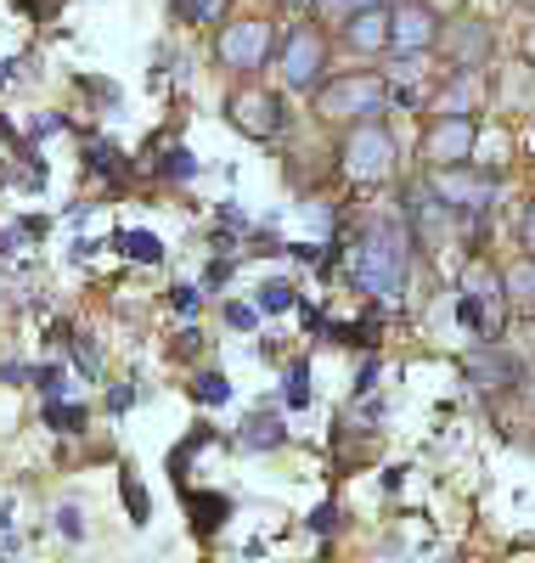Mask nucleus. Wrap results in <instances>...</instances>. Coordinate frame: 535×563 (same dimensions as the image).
<instances>
[{"mask_svg": "<svg viewBox=\"0 0 535 563\" xmlns=\"http://www.w3.org/2000/svg\"><path fill=\"white\" fill-rule=\"evenodd\" d=\"M406 271H412V231L401 220H367V231L350 249L356 288L378 305H395L406 294Z\"/></svg>", "mask_w": 535, "mask_h": 563, "instance_id": "obj_1", "label": "nucleus"}, {"mask_svg": "<svg viewBox=\"0 0 535 563\" xmlns=\"http://www.w3.org/2000/svg\"><path fill=\"white\" fill-rule=\"evenodd\" d=\"M310 97H316L321 124H361V119H383L389 85L378 74H327Z\"/></svg>", "mask_w": 535, "mask_h": 563, "instance_id": "obj_2", "label": "nucleus"}, {"mask_svg": "<svg viewBox=\"0 0 535 563\" xmlns=\"http://www.w3.org/2000/svg\"><path fill=\"white\" fill-rule=\"evenodd\" d=\"M338 164H345V175L356 186H383V180H395V135H389L383 119H361L350 124L345 135V147H338Z\"/></svg>", "mask_w": 535, "mask_h": 563, "instance_id": "obj_3", "label": "nucleus"}, {"mask_svg": "<svg viewBox=\"0 0 535 563\" xmlns=\"http://www.w3.org/2000/svg\"><path fill=\"white\" fill-rule=\"evenodd\" d=\"M428 186H434V198H440L457 220L473 214L484 220L496 203V169H468V164H440V169H428Z\"/></svg>", "mask_w": 535, "mask_h": 563, "instance_id": "obj_4", "label": "nucleus"}, {"mask_svg": "<svg viewBox=\"0 0 535 563\" xmlns=\"http://www.w3.org/2000/svg\"><path fill=\"white\" fill-rule=\"evenodd\" d=\"M271 52H276V29L265 18H237V23H220V34H215V63L242 79L260 74L271 63Z\"/></svg>", "mask_w": 535, "mask_h": 563, "instance_id": "obj_5", "label": "nucleus"}, {"mask_svg": "<svg viewBox=\"0 0 535 563\" xmlns=\"http://www.w3.org/2000/svg\"><path fill=\"white\" fill-rule=\"evenodd\" d=\"M276 74L287 90H299V97H310V90L327 79V34L316 23H294L276 52Z\"/></svg>", "mask_w": 535, "mask_h": 563, "instance_id": "obj_6", "label": "nucleus"}, {"mask_svg": "<svg viewBox=\"0 0 535 563\" xmlns=\"http://www.w3.org/2000/svg\"><path fill=\"white\" fill-rule=\"evenodd\" d=\"M226 119L249 141H271V135L287 130V102L276 97V90H265V85H237L226 97Z\"/></svg>", "mask_w": 535, "mask_h": 563, "instance_id": "obj_7", "label": "nucleus"}, {"mask_svg": "<svg viewBox=\"0 0 535 563\" xmlns=\"http://www.w3.org/2000/svg\"><path fill=\"white\" fill-rule=\"evenodd\" d=\"M502 316H507V299H502V276H462L457 282V321L479 339H496L502 333Z\"/></svg>", "mask_w": 535, "mask_h": 563, "instance_id": "obj_8", "label": "nucleus"}, {"mask_svg": "<svg viewBox=\"0 0 535 563\" xmlns=\"http://www.w3.org/2000/svg\"><path fill=\"white\" fill-rule=\"evenodd\" d=\"M440 40V18L428 0H389V52L395 57H428Z\"/></svg>", "mask_w": 535, "mask_h": 563, "instance_id": "obj_9", "label": "nucleus"}, {"mask_svg": "<svg viewBox=\"0 0 535 563\" xmlns=\"http://www.w3.org/2000/svg\"><path fill=\"white\" fill-rule=\"evenodd\" d=\"M401 209H406V225H412V249H446V238L462 225L440 198H434V186H406V198H401Z\"/></svg>", "mask_w": 535, "mask_h": 563, "instance_id": "obj_10", "label": "nucleus"}, {"mask_svg": "<svg viewBox=\"0 0 535 563\" xmlns=\"http://www.w3.org/2000/svg\"><path fill=\"white\" fill-rule=\"evenodd\" d=\"M473 141H479V119L473 113H434V124L423 135V164L428 169L468 164L473 158Z\"/></svg>", "mask_w": 535, "mask_h": 563, "instance_id": "obj_11", "label": "nucleus"}, {"mask_svg": "<svg viewBox=\"0 0 535 563\" xmlns=\"http://www.w3.org/2000/svg\"><path fill=\"white\" fill-rule=\"evenodd\" d=\"M434 45L451 57V68H484L491 63V45H496V29L484 18H457V23H440Z\"/></svg>", "mask_w": 535, "mask_h": 563, "instance_id": "obj_12", "label": "nucleus"}, {"mask_svg": "<svg viewBox=\"0 0 535 563\" xmlns=\"http://www.w3.org/2000/svg\"><path fill=\"white\" fill-rule=\"evenodd\" d=\"M345 45H350L356 57H378V52H389V7L345 12Z\"/></svg>", "mask_w": 535, "mask_h": 563, "instance_id": "obj_13", "label": "nucleus"}, {"mask_svg": "<svg viewBox=\"0 0 535 563\" xmlns=\"http://www.w3.org/2000/svg\"><path fill=\"white\" fill-rule=\"evenodd\" d=\"M181 501H186L192 530H198V536H215L231 512H237V501H231L226 490H186V485H181Z\"/></svg>", "mask_w": 535, "mask_h": 563, "instance_id": "obj_14", "label": "nucleus"}, {"mask_svg": "<svg viewBox=\"0 0 535 563\" xmlns=\"http://www.w3.org/2000/svg\"><path fill=\"white\" fill-rule=\"evenodd\" d=\"M462 372L479 384V389H513V361L502 355V350H473V355H462Z\"/></svg>", "mask_w": 535, "mask_h": 563, "instance_id": "obj_15", "label": "nucleus"}, {"mask_svg": "<svg viewBox=\"0 0 535 563\" xmlns=\"http://www.w3.org/2000/svg\"><path fill=\"white\" fill-rule=\"evenodd\" d=\"M282 440H287V422H282L276 411H254V417L237 429V445H242V451H276Z\"/></svg>", "mask_w": 535, "mask_h": 563, "instance_id": "obj_16", "label": "nucleus"}, {"mask_svg": "<svg viewBox=\"0 0 535 563\" xmlns=\"http://www.w3.org/2000/svg\"><path fill=\"white\" fill-rule=\"evenodd\" d=\"M85 169H90L96 180H108L113 192L124 186V153L113 147V141H102V135H90V141H85Z\"/></svg>", "mask_w": 535, "mask_h": 563, "instance_id": "obj_17", "label": "nucleus"}, {"mask_svg": "<svg viewBox=\"0 0 535 563\" xmlns=\"http://www.w3.org/2000/svg\"><path fill=\"white\" fill-rule=\"evenodd\" d=\"M170 12H175V23H186V29H209V23H226L231 0H170Z\"/></svg>", "mask_w": 535, "mask_h": 563, "instance_id": "obj_18", "label": "nucleus"}, {"mask_svg": "<svg viewBox=\"0 0 535 563\" xmlns=\"http://www.w3.org/2000/svg\"><path fill=\"white\" fill-rule=\"evenodd\" d=\"M113 249L135 265H164V243L153 238V231H113Z\"/></svg>", "mask_w": 535, "mask_h": 563, "instance_id": "obj_19", "label": "nucleus"}, {"mask_svg": "<svg viewBox=\"0 0 535 563\" xmlns=\"http://www.w3.org/2000/svg\"><path fill=\"white\" fill-rule=\"evenodd\" d=\"M85 422H90V411L79 406V400H45V429L52 434H85Z\"/></svg>", "mask_w": 535, "mask_h": 563, "instance_id": "obj_20", "label": "nucleus"}, {"mask_svg": "<svg viewBox=\"0 0 535 563\" xmlns=\"http://www.w3.org/2000/svg\"><path fill=\"white\" fill-rule=\"evenodd\" d=\"M159 147H164V141H159ZM148 169H153L159 180H175V186H181V180H198V169H204V164L192 158L186 147H164V158H153Z\"/></svg>", "mask_w": 535, "mask_h": 563, "instance_id": "obj_21", "label": "nucleus"}, {"mask_svg": "<svg viewBox=\"0 0 535 563\" xmlns=\"http://www.w3.org/2000/svg\"><path fill=\"white\" fill-rule=\"evenodd\" d=\"M254 305H260V316H282V310L299 305V288L287 276H271V282H260V299Z\"/></svg>", "mask_w": 535, "mask_h": 563, "instance_id": "obj_22", "label": "nucleus"}, {"mask_svg": "<svg viewBox=\"0 0 535 563\" xmlns=\"http://www.w3.org/2000/svg\"><path fill=\"white\" fill-rule=\"evenodd\" d=\"M434 113H473V68H457V79L440 90Z\"/></svg>", "mask_w": 535, "mask_h": 563, "instance_id": "obj_23", "label": "nucleus"}, {"mask_svg": "<svg viewBox=\"0 0 535 563\" xmlns=\"http://www.w3.org/2000/svg\"><path fill=\"white\" fill-rule=\"evenodd\" d=\"M119 496H124L130 525H148V519H153V501H148V490H141V479L130 474V467H119Z\"/></svg>", "mask_w": 535, "mask_h": 563, "instance_id": "obj_24", "label": "nucleus"}, {"mask_svg": "<svg viewBox=\"0 0 535 563\" xmlns=\"http://www.w3.org/2000/svg\"><path fill=\"white\" fill-rule=\"evenodd\" d=\"M209 440H215V429H209V422H198V429H192V440H186V445H175V456H170V474H175V485H186V467H192V456H198Z\"/></svg>", "mask_w": 535, "mask_h": 563, "instance_id": "obj_25", "label": "nucleus"}, {"mask_svg": "<svg viewBox=\"0 0 535 563\" xmlns=\"http://www.w3.org/2000/svg\"><path fill=\"white\" fill-rule=\"evenodd\" d=\"M186 389H192V400H198V406H231V384L220 378V372H198Z\"/></svg>", "mask_w": 535, "mask_h": 563, "instance_id": "obj_26", "label": "nucleus"}, {"mask_svg": "<svg viewBox=\"0 0 535 563\" xmlns=\"http://www.w3.org/2000/svg\"><path fill=\"white\" fill-rule=\"evenodd\" d=\"M321 327H327L338 344H361V350L378 344V321H321Z\"/></svg>", "mask_w": 535, "mask_h": 563, "instance_id": "obj_27", "label": "nucleus"}, {"mask_svg": "<svg viewBox=\"0 0 535 563\" xmlns=\"http://www.w3.org/2000/svg\"><path fill=\"white\" fill-rule=\"evenodd\" d=\"M29 384H34L45 400H63V395H68V372H63L57 361H52V366H29Z\"/></svg>", "mask_w": 535, "mask_h": 563, "instance_id": "obj_28", "label": "nucleus"}, {"mask_svg": "<svg viewBox=\"0 0 535 563\" xmlns=\"http://www.w3.org/2000/svg\"><path fill=\"white\" fill-rule=\"evenodd\" d=\"M282 395H287V406H294V411H305V406H310V361H294V366H287Z\"/></svg>", "mask_w": 535, "mask_h": 563, "instance_id": "obj_29", "label": "nucleus"}, {"mask_svg": "<svg viewBox=\"0 0 535 563\" xmlns=\"http://www.w3.org/2000/svg\"><path fill=\"white\" fill-rule=\"evenodd\" d=\"M74 361H79V372H85V378H96V372H102V350H96L85 333H68V344H63Z\"/></svg>", "mask_w": 535, "mask_h": 563, "instance_id": "obj_30", "label": "nucleus"}, {"mask_svg": "<svg viewBox=\"0 0 535 563\" xmlns=\"http://www.w3.org/2000/svg\"><path fill=\"white\" fill-rule=\"evenodd\" d=\"M502 282H507V288H513V294H518V299H524V305L535 310V254H529V260H524L518 271H507Z\"/></svg>", "mask_w": 535, "mask_h": 563, "instance_id": "obj_31", "label": "nucleus"}, {"mask_svg": "<svg viewBox=\"0 0 535 563\" xmlns=\"http://www.w3.org/2000/svg\"><path fill=\"white\" fill-rule=\"evenodd\" d=\"M57 536H63V541H85V512H79L74 501L57 507Z\"/></svg>", "mask_w": 535, "mask_h": 563, "instance_id": "obj_32", "label": "nucleus"}, {"mask_svg": "<svg viewBox=\"0 0 535 563\" xmlns=\"http://www.w3.org/2000/svg\"><path fill=\"white\" fill-rule=\"evenodd\" d=\"M170 305H175L181 316H198V305H204V294H198V288H192V282H175V288H170Z\"/></svg>", "mask_w": 535, "mask_h": 563, "instance_id": "obj_33", "label": "nucleus"}, {"mask_svg": "<svg viewBox=\"0 0 535 563\" xmlns=\"http://www.w3.org/2000/svg\"><path fill=\"white\" fill-rule=\"evenodd\" d=\"M68 130V119L63 113H40L34 124H29V141H45V135H63Z\"/></svg>", "mask_w": 535, "mask_h": 563, "instance_id": "obj_34", "label": "nucleus"}, {"mask_svg": "<svg viewBox=\"0 0 535 563\" xmlns=\"http://www.w3.org/2000/svg\"><path fill=\"white\" fill-rule=\"evenodd\" d=\"M254 321H260V305H226V327H237V333H249Z\"/></svg>", "mask_w": 535, "mask_h": 563, "instance_id": "obj_35", "label": "nucleus"}, {"mask_svg": "<svg viewBox=\"0 0 535 563\" xmlns=\"http://www.w3.org/2000/svg\"><path fill=\"white\" fill-rule=\"evenodd\" d=\"M361 7H389V0H316V12H332V18L361 12Z\"/></svg>", "mask_w": 535, "mask_h": 563, "instance_id": "obj_36", "label": "nucleus"}, {"mask_svg": "<svg viewBox=\"0 0 535 563\" xmlns=\"http://www.w3.org/2000/svg\"><path fill=\"white\" fill-rule=\"evenodd\" d=\"M231 271H237V260H209V271H204V282H209V288H226V282H231Z\"/></svg>", "mask_w": 535, "mask_h": 563, "instance_id": "obj_37", "label": "nucleus"}, {"mask_svg": "<svg viewBox=\"0 0 535 563\" xmlns=\"http://www.w3.org/2000/svg\"><path fill=\"white\" fill-rule=\"evenodd\" d=\"M130 406H135V384H113V389H108V411L119 417V411H130Z\"/></svg>", "mask_w": 535, "mask_h": 563, "instance_id": "obj_38", "label": "nucleus"}, {"mask_svg": "<svg viewBox=\"0 0 535 563\" xmlns=\"http://www.w3.org/2000/svg\"><path fill=\"white\" fill-rule=\"evenodd\" d=\"M18 243H23V225H18V220H12V225H0V260L18 254Z\"/></svg>", "mask_w": 535, "mask_h": 563, "instance_id": "obj_39", "label": "nucleus"}, {"mask_svg": "<svg viewBox=\"0 0 535 563\" xmlns=\"http://www.w3.org/2000/svg\"><path fill=\"white\" fill-rule=\"evenodd\" d=\"M204 350V333H198V327H186V333L175 339V355H198Z\"/></svg>", "mask_w": 535, "mask_h": 563, "instance_id": "obj_40", "label": "nucleus"}, {"mask_svg": "<svg viewBox=\"0 0 535 563\" xmlns=\"http://www.w3.org/2000/svg\"><path fill=\"white\" fill-rule=\"evenodd\" d=\"M18 7H23L29 18H52V12H63V0H18Z\"/></svg>", "mask_w": 535, "mask_h": 563, "instance_id": "obj_41", "label": "nucleus"}, {"mask_svg": "<svg viewBox=\"0 0 535 563\" xmlns=\"http://www.w3.org/2000/svg\"><path fill=\"white\" fill-rule=\"evenodd\" d=\"M332 525H338V507H316V512H310V530H316V536H327Z\"/></svg>", "mask_w": 535, "mask_h": 563, "instance_id": "obj_42", "label": "nucleus"}, {"mask_svg": "<svg viewBox=\"0 0 535 563\" xmlns=\"http://www.w3.org/2000/svg\"><path fill=\"white\" fill-rule=\"evenodd\" d=\"M0 384H29V361H7L0 366Z\"/></svg>", "mask_w": 535, "mask_h": 563, "instance_id": "obj_43", "label": "nucleus"}, {"mask_svg": "<svg viewBox=\"0 0 535 563\" xmlns=\"http://www.w3.org/2000/svg\"><path fill=\"white\" fill-rule=\"evenodd\" d=\"M372 389H378V361H367L361 378H356V395H372Z\"/></svg>", "mask_w": 535, "mask_h": 563, "instance_id": "obj_44", "label": "nucleus"}, {"mask_svg": "<svg viewBox=\"0 0 535 563\" xmlns=\"http://www.w3.org/2000/svg\"><path fill=\"white\" fill-rule=\"evenodd\" d=\"M518 238H524V249H529V254H535V203H529V209H524V225H518Z\"/></svg>", "mask_w": 535, "mask_h": 563, "instance_id": "obj_45", "label": "nucleus"}, {"mask_svg": "<svg viewBox=\"0 0 535 563\" xmlns=\"http://www.w3.org/2000/svg\"><path fill=\"white\" fill-rule=\"evenodd\" d=\"M220 225H237L242 231V225H249V214H242L237 203H220Z\"/></svg>", "mask_w": 535, "mask_h": 563, "instance_id": "obj_46", "label": "nucleus"}, {"mask_svg": "<svg viewBox=\"0 0 535 563\" xmlns=\"http://www.w3.org/2000/svg\"><path fill=\"white\" fill-rule=\"evenodd\" d=\"M18 68H23V63H0V85H12V79H18Z\"/></svg>", "mask_w": 535, "mask_h": 563, "instance_id": "obj_47", "label": "nucleus"}, {"mask_svg": "<svg viewBox=\"0 0 535 563\" xmlns=\"http://www.w3.org/2000/svg\"><path fill=\"white\" fill-rule=\"evenodd\" d=\"M524 45H529V63H535V29H529V40H524Z\"/></svg>", "mask_w": 535, "mask_h": 563, "instance_id": "obj_48", "label": "nucleus"}, {"mask_svg": "<svg viewBox=\"0 0 535 563\" xmlns=\"http://www.w3.org/2000/svg\"><path fill=\"white\" fill-rule=\"evenodd\" d=\"M0 180H7V158H0Z\"/></svg>", "mask_w": 535, "mask_h": 563, "instance_id": "obj_49", "label": "nucleus"}, {"mask_svg": "<svg viewBox=\"0 0 535 563\" xmlns=\"http://www.w3.org/2000/svg\"><path fill=\"white\" fill-rule=\"evenodd\" d=\"M524 7H535V0H524Z\"/></svg>", "mask_w": 535, "mask_h": 563, "instance_id": "obj_50", "label": "nucleus"}]
</instances>
